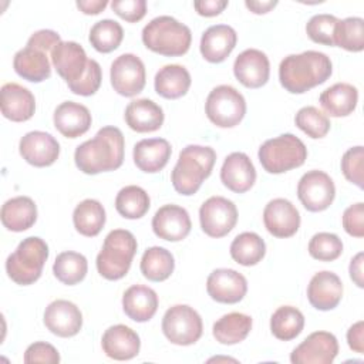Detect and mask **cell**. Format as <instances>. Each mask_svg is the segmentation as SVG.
Returning a JSON list of instances; mask_svg holds the SVG:
<instances>
[{"label": "cell", "instance_id": "obj_1", "mask_svg": "<svg viewBox=\"0 0 364 364\" xmlns=\"http://www.w3.org/2000/svg\"><path fill=\"white\" fill-rule=\"evenodd\" d=\"M124 151L125 141L121 129L108 125L75 148L74 162L81 172L97 175L118 169L124 162Z\"/></svg>", "mask_w": 364, "mask_h": 364}, {"label": "cell", "instance_id": "obj_2", "mask_svg": "<svg viewBox=\"0 0 364 364\" xmlns=\"http://www.w3.org/2000/svg\"><path fill=\"white\" fill-rule=\"evenodd\" d=\"M333 73V64L327 54L307 50L284 57L279 65V81L291 94H303L323 82Z\"/></svg>", "mask_w": 364, "mask_h": 364}, {"label": "cell", "instance_id": "obj_3", "mask_svg": "<svg viewBox=\"0 0 364 364\" xmlns=\"http://www.w3.org/2000/svg\"><path fill=\"white\" fill-rule=\"evenodd\" d=\"M215 162L216 152L213 148L202 145L185 146L171 172L173 189L183 196L196 193L202 182L212 173Z\"/></svg>", "mask_w": 364, "mask_h": 364}, {"label": "cell", "instance_id": "obj_4", "mask_svg": "<svg viewBox=\"0 0 364 364\" xmlns=\"http://www.w3.org/2000/svg\"><path fill=\"white\" fill-rule=\"evenodd\" d=\"M144 46L161 55H183L192 43V33L188 26L171 16L152 18L142 28Z\"/></svg>", "mask_w": 364, "mask_h": 364}, {"label": "cell", "instance_id": "obj_5", "mask_svg": "<svg viewBox=\"0 0 364 364\" xmlns=\"http://www.w3.org/2000/svg\"><path fill=\"white\" fill-rule=\"evenodd\" d=\"M136 239L125 229L111 230L105 239L101 252L97 255V270L107 280L122 279L132 263L136 253Z\"/></svg>", "mask_w": 364, "mask_h": 364}, {"label": "cell", "instance_id": "obj_6", "mask_svg": "<svg viewBox=\"0 0 364 364\" xmlns=\"http://www.w3.org/2000/svg\"><path fill=\"white\" fill-rule=\"evenodd\" d=\"M47 259V243L38 236H28L18 243L11 255H9L6 260V272L14 283L28 286L40 279Z\"/></svg>", "mask_w": 364, "mask_h": 364}, {"label": "cell", "instance_id": "obj_7", "mask_svg": "<svg viewBox=\"0 0 364 364\" xmlns=\"http://www.w3.org/2000/svg\"><path fill=\"white\" fill-rule=\"evenodd\" d=\"M263 169L269 173H283L301 166L307 159V148L293 134H282L264 141L257 152Z\"/></svg>", "mask_w": 364, "mask_h": 364}, {"label": "cell", "instance_id": "obj_8", "mask_svg": "<svg viewBox=\"0 0 364 364\" xmlns=\"http://www.w3.org/2000/svg\"><path fill=\"white\" fill-rule=\"evenodd\" d=\"M206 117L219 128L236 127L246 114L245 97L232 85L215 87L205 102Z\"/></svg>", "mask_w": 364, "mask_h": 364}, {"label": "cell", "instance_id": "obj_9", "mask_svg": "<svg viewBox=\"0 0 364 364\" xmlns=\"http://www.w3.org/2000/svg\"><path fill=\"white\" fill-rule=\"evenodd\" d=\"M162 331L172 344L191 346L200 338L203 323L193 307L175 304L169 307L162 317Z\"/></svg>", "mask_w": 364, "mask_h": 364}, {"label": "cell", "instance_id": "obj_10", "mask_svg": "<svg viewBox=\"0 0 364 364\" xmlns=\"http://www.w3.org/2000/svg\"><path fill=\"white\" fill-rule=\"evenodd\" d=\"M109 78L114 91L122 97H134L145 87V65L135 54H121L111 64Z\"/></svg>", "mask_w": 364, "mask_h": 364}, {"label": "cell", "instance_id": "obj_11", "mask_svg": "<svg viewBox=\"0 0 364 364\" xmlns=\"http://www.w3.org/2000/svg\"><path fill=\"white\" fill-rule=\"evenodd\" d=\"M202 230L210 237L226 236L237 222L236 205L223 196H210L199 209Z\"/></svg>", "mask_w": 364, "mask_h": 364}, {"label": "cell", "instance_id": "obj_12", "mask_svg": "<svg viewBox=\"0 0 364 364\" xmlns=\"http://www.w3.org/2000/svg\"><path fill=\"white\" fill-rule=\"evenodd\" d=\"M297 196L307 210L321 212L333 203L336 186L330 175L323 171L313 169L300 178L297 183Z\"/></svg>", "mask_w": 364, "mask_h": 364}, {"label": "cell", "instance_id": "obj_13", "mask_svg": "<svg viewBox=\"0 0 364 364\" xmlns=\"http://www.w3.org/2000/svg\"><path fill=\"white\" fill-rule=\"evenodd\" d=\"M338 354V341L328 331L309 334L290 354L293 364H331Z\"/></svg>", "mask_w": 364, "mask_h": 364}, {"label": "cell", "instance_id": "obj_14", "mask_svg": "<svg viewBox=\"0 0 364 364\" xmlns=\"http://www.w3.org/2000/svg\"><path fill=\"white\" fill-rule=\"evenodd\" d=\"M206 291L212 300L225 304L239 303L247 293L246 277L233 269H215L206 280Z\"/></svg>", "mask_w": 364, "mask_h": 364}, {"label": "cell", "instance_id": "obj_15", "mask_svg": "<svg viewBox=\"0 0 364 364\" xmlns=\"http://www.w3.org/2000/svg\"><path fill=\"white\" fill-rule=\"evenodd\" d=\"M18 151L27 164L44 168L53 165L58 159L60 144L48 132L31 131L20 139Z\"/></svg>", "mask_w": 364, "mask_h": 364}, {"label": "cell", "instance_id": "obj_16", "mask_svg": "<svg viewBox=\"0 0 364 364\" xmlns=\"http://www.w3.org/2000/svg\"><path fill=\"white\" fill-rule=\"evenodd\" d=\"M192 228L189 213L185 208L178 205H164L152 218L154 233L168 242L183 240Z\"/></svg>", "mask_w": 364, "mask_h": 364}, {"label": "cell", "instance_id": "obj_17", "mask_svg": "<svg viewBox=\"0 0 364 364\" xmlns=\"http://www.w3.org/2000/svg\"><path fill=\"white\" fill-rule=\"evenodd\" d=\"M263 223L270 235L290 237L300 228V213L290 200L276 198L264 206Z\"/></svg>", "mask_w": 364, "mask_h": 364}, {"label": "cell", "instance_id": "obj_18", "mask_svg": "<svg viewBox=\"0 0 364 364\" xmlns=\"http://www.w3.org/2000/svg\"><path fill=\"white\" fill-rule=\"evenodd\" d=\"M233 74L242 85L247 88H260L269 81V58L257 48H247L236 57L233 63Z\"/></svg>", "mask_w": 364, "mask_h": 364}, {"label": "cell", "instance_id": "obj_19", "mask_svg": "<svg viewBox=\"0 0 364 364\" xmlns=\"http://www.w3.org/2000/svg\"><path fill=\"white\" fill-rule=\"evenodd\" d=\"M44 326L58 337H73L82 327V314L80 309L68 300H54L44 311Z\"/></svg>", "mask_w": 364, "mask_h": 364}, {"label": "cell", "instance_id": "obj_20", "mask_svg": "<svg viewBox=\"0 0 364 364\" xmlns=\"http://www.w3.org/2000/svg\"><path fill=\"white\" fill-rule=\"evenodd\" d=\"M50 58L58 75L67 84L80 80L88 65L85 50L75 41H61L54 47Z\"/></svg>", "mask_w": 364, "mask_h": 364}, {"label": "cell", "instance_id": "obj_21", "mask_svg": "<svg viewBox=\"0 0 364 364\" xmlns=\"http://www.w3.org/2000/svg\"><path fill=\"white\" fill-rule=\"evenodd\" d=\"M343 297L341 279L328 270L316 273L307 286V299L310 304L321 311L333 310Z\"/></svg>", "mask_w": 364, "mask_h": 364}, {"label": "cell", "instance_id": "obj_22", "mask_svg": "<svg viewBox=\"0 0 364 364\" xmlns=\"http://www.w3.org/2000/svg\"><path fill=\"white\" fill-rule=\"evenodd\" d=\"M220 181L235 193L247 192L256 182V169L253 162L243 152L229 154L220 169Z\"/></svg>", "mask_w": 364, "mask_h": 364}, {"label": "cell", "instance_id": "obj_23", "mask_svg": "<svg viewBox=\"0 0 364 364\" xmlns=\"http://www.w3.org/2000/svg\"><path fill=\"white\" fill-rule=\"evenodd\" d=\"M0 107L4 118L13 122H24L34 115L36 98L26 87L17 82H6L0 91Z\"/></svg>", "mask_w": 364, "mask_h": 364}, {"label": "cell", "instance_id": "obj_24", "mask_svg": "<svg viewBox=\"0 0 364 364\" xmlns=\"http://www.w3.org/2000/svg\"><path fill=\"white\" fill-rule=\"evenodd\" d=\"M101 346L107 357L118 361H125L138 355L141 348V340L139 336L128 326L115 324L104 331Z\"/></svg>", "mask_w": 364, "mask_h": 364}, {"label": "cell", "instance_id": "obj_25", "mask_svg": "<svg viewBox=\"0 0 364 364\" xmlns=\"http://www.w3.org/2000/svg\"><path fill=\"white\" fill-rule=\"evenodd\" d=\"M237 34L228 24H215L206 28L200 37V54L209 63H222L233 51Z\"/></svg>", "mask_w": 364, "mask_h": 364}, {"label": "cell", "instance_id": "obj_26", "mask_svg": "<svg viewBox=\"0 0 364 364\" xmlns=\"http://www.w3.org/2000/svg\"><path fill=\"white\" fill-rule=\"evenodd\" d=\"M53 121L61 135L74 139L90 129L92 118L85 105L74 101H64L55 108Z\"/></svg>", "mask_w": 364, "mask_h": 364}, {"label": "cell", "instance_id": "obj_27", "mask_svg": "<svg viewBox=\"0 0 364 364\" xmlns=\"http://www.w3.org/2000/svg\"><path fill=\"white\" fill-rule=\"evenodd\" d=\"M172 154L171 144L164 138L141 139L134 146V164L138 169L146 173L162 171Z\"/></svg>", "mask_w": 364, "mask_h": 364}, {"label": "cell", "instance_id": "obj_28", "mask_svg": "<svg viewBox=\"0 0 364 364\" xmlns=\"http://www.w3.org/2000/svg\"><path fill=\"white\" fill-rule=\"evenodd\" d=\"M127 125L136 132H154L158 131L164 124L162 108L148 98H139L131 101L124 114Z\"/></svg>", "mask_w": 364, "mask_h": 364}, {"label": "cell", "instance_id": "obj_29", "mask_svg": "<svg viewBox=\"0 0 364 364\" xmlns=\"http://www.w3.org/2000/svg\"><path fill=\"white\" fill-rule=\"evenodd\" d=\"M124 313L136 323L151 320L158 310V296L154 289L144 284L128 287L122 296Z\"/></svg>", "mask_w": 364, "mask_h": 364}, {"label": "cell", "instance_id": "obj_30", "mask_svg": "<svg viewBox=\"0 0 364 364\" xmlns=\"http://www.w3.org/2000/svg\"><path fill=\"white\" fill-rule=\"evenodd\" d=\"M13 67L21 78L30 82H41L51 75L48 53L30 46H26L14 54Z\"/></svg>", "mask_w": 364, "mask_h": 364}, {"label": "cell", "instance_id": "obj_31", "mask_svg": "<svg viewBox=\"0 0 364 364\" xmlns=\"http://www.w3.org/2000/svg\"><path fill=\"white\" fill-rule=\"evenodd\" d=\"M1 223L7 230L24 232L37 220V206L28 196H16L1 206Z\"/></svg>", "mask_w": 364, "mask_h": 364}, {"label": "cell", "instance_id": "obj_32", "mask_svg": "<svg viewBox=\"0 0 364 364\" xmlns=\"http://www.w3.org/2000/svg\"><path fill=\"white\" fill-rule=\"evenodd\" d=\"M358 102V91L348 82H337L320 94V104L330 117L350 115Z\"/></svg>", "mask_w": 364, "mask_h": 364}, {"label": "cell", "instance_id": "obj_33", "mask_svg": "<svg viewBox=\"0 0 364 364\" xmlns=\"http://www.w3.org/2000/svg\"><path fill=\"white\" fill-rule=\"evenodd\" d=\"M191 81V74L183 65L168 64L159 68L154 85L158 95L166 100H176L188 92Z\"/></svg>", "mask_w": 364, "mask_h": 364}, {"label": "cell", "instance_id": "obj_34", "mask_svg": "<svg viewBox=\"0 0 364 364\" xmlns=\"http://www.w3.org/2000/svg\"><path fill=\"white\" fill-rule=\"evenodd\" d=\"M252 317L245 313H228L213 324V337L225 346H233L243 341L252 330Z\"/></svg>", "mask_w": 364, "mask_h": 364}, {"label": "cell", "instance_id": "obj_35", "mask_svg": "<svg viewBox=\"0 0 364 364\" xmlns=\"http://www.w3.org/2000/svg\"><path fill=\"white\" fill-rule=\"evenodd\" d=\"M105 209L101 202L95 199H84L73 212V222L75 230L87 237L97 236L105 225Z\"/></svg>", "mask_w": 364, "mask_h": 364}, {"label": "cell", "instance_id": "obj_36", "mask_svg": "<svg viewBox=\"0 0 364 364\" xmlns=\"http://www.w3.org/2000/svg\"><path fill=\"white\" fill-rule=\"evenodd\" d=\"M139 267L145 279L151 282H164L172 274L175 269V260L168 249L152 246L144 252Z\"/></svg>", "mask_w": 364, "mask_h": 364}, {"label": "cell", "instance_id": "obj_37", "mask_svg": "<svg viewBox=\"0 0 364 364\" xmlns=\"http://www.w3.org/2000/svg\"><path fill=\"white\" fill-rule=\"evenodd\" d=\"M266 255L264 240L255 232H243L230 243L232 259L242 266H255Z\"/></svg>", "mask_w": 364, "mask_h": 364}, {"label": "cell", "instance_id": "obj_38", "mask_svg": "<svg viewBox=\"0 0 364 364\" xmlns=\"http://www.w3.org/2000/svg\"><path fill=\"white\" fill-rule=\"evenodd\" d=\"M88 272V262L84 255L73 250L60 253L53 264V273L61 283L74 286L84 280Z\"/></svg>", "mask_w": 364, "mask_h": 364}, {"label": "cell", "instance_id": "obj_39", "mask_svg": "<svg viewBox=\"0 0 364 364\" xmlns=\"http://www.w3.org/2000/svg\"><path fill=\"white\" fill-rule=\"evenodd\" d=\"M303 327L304 316L293 306H282L270 317L272 334L282 341L296 338L303 331Z\"/></svg>", "mask_w": 364, "mask_h": 364}, {"label": "cell", "instance_id": "obj_40", "mask_svg": "<svg viewBox=\"0 0 364 364\" xmlns=\"http://www.w3.org/2000/svg\"><path fill=\"white\" fill-rule=\"evenodd\" d=\"M151 206L149 195L136 185L124 186L115 198V209L125 219L142 218Z\"/></svg>", "mask_w": 364, "mask_h": 364}, {"label": "cell", "instance_id": "obj_41", "mask_svg": "<svg viewBox=\"0 0 364 364\" xmlns=\"http://www.w3.org/2000/svg\"><path fill=\"white\" fill-rule=\"evenodd\" d=\"M124 38V30L121 24L111 18L97 21L90 30V43L98 53H111L117 50Z\"/></svg>", "mask_w": 364, "mask_h": 364}, {"label": "cell", "instance_id": "obj_42", "mask_svg": "<svg viewBox=\"0 0 364 364\" xmlns=\"http://www.w3.org/2000/svg\"><path fill=\"white\" fill-rule=\"evenodd\" d=\"M334 46L353 53L363 51L364 20L361 17H347L338 20L334 30Z\"/></svg>", "mask_w": 364, "mask_h": 364}, {"label": "cell", "instance_id": "obj_43", "mask_svg": "<svg viewBox=\"0 0 364 364\" xmlns=\"http://www.w3.org/2000/svg\"><path fill=\"white\" fill-rule=\"evenodd\" d=\"M294 122L297 128L313 139L326 136L331 127L328 117L313 105L300 108L294 117Z\"/></svg>", "mask_w": 364, "mask_h": 364}, {"label": "cell", "instance_id": "obj_44", "mask_svg": "<svg viewBox=\"0 0 364 364\" xmlns=\"http://www.w3.org/2000/svg\"><path fill=\"white\" fill-rule=\"evenodd\" d=\"M309 253L320 262H333L343 253L341 239L330 232H318L309 242Z\"/></svg>", "mask_w": 364, "mask_h": 364}, {"label": "cell", "instance_id": "obj_45", "mask_svg": "<svg viewBox=\"0 0 364 364\" xmlns=\"http://www.w3.org/2000/svg\"><path fill=\"white\" fill-rule=\"evenodd\" d=\"M338 18L333 14H316L306 24V33L311 41L334 46V30Z\"/></svg>", "mask_w": 364, "mask_h": 364}, {"label": "cell", "instance_id": "obj_46", "mask_svg": "<svg viewBox=\"0 0 364 364\" xmlns=\"http://www.w3.org/2000/svg\"><path fill=\"white\" fill-rule=\"evenodd\" d=\"M101 81H102L101 67L95 60L91 58V60H88V65H87L84 75L80 80H77L75 82H71L67 85L71 92H74L77 95H82V97H90L98 91Z\"/></svg>", "mask_w": 364, "mask_h": 364}, {"label": "cell", "instance_id": "obj_47", "mask_svg": "<svg viewBox=\"0 0 364 364\" xmlns=\"http://www.w3.org/2000/svg\"><path fill=\"white\" fill-rule=\"evenodd\" d=\"M363 161L364 149L361 145L347 149L341 158V171L347 181L363 189Z\"/></svg>", "mask_w": 364, "mask_h": 364}, {"label": "cell", "instance_id": "obj_48", "mask_svg": "<svg viewBox=\"0 0 364 364\" xmlns=\"http://www.w3.org/2000/svg\"><path fill=\"white\" fill-rule=\"evenodd\" d=\"M24 363H46V364H57L60 363V354L57 348L46 341H36L30 344L24 353Z\"/></svg>", "mask_w": 364, "mask_h": 364}, {"label": "cell", "instance_id": "obj_49", "mask_svg": "<svg viewBox=\"0 0 364 364\" xmlns=\"http://www.w3.org/2000/svg\"><path fill=\"white\" fill-rule=\"evenodd\" d=\"M112 11L128 23H136L146 14L145 0H114L111 3Z\"/></svg>", "mask_w": 364, "mask_h": 364}, {"label": "cell", "instance_id": "obj_50", "mask_svg": "<svg viewBox=\"0 0 364 364\" xmlns=\"http://www.w3.org/2000/svg\"><path fill=\"white\" fill-rule=\"evenodd\" d=\"M343 228L354 237L364 236V203L357 202L350 205L343 213Z\"/></svg>", "mask_w": 364, "mask_h": 364}, {"label": "cell", "instance_id": "obj_51", "mask_svg": "<svg viewBox=\"0 0 364 364\" xmlns=\"http://www.w3.org/2000/svg\"><path fill=\"white\" fill-rule=\"evenodd\" d=\"M60 43H61V37L57 31H54V30H38V31H36L30 36L26 46L36 47V48H40V50L51 54L54 47Z\"/></svg>", "mask_w": 364, "mask_h": 364}, {"label": "cell", "instance_id": "obj_52", "mask_svg": "<svg viewBox=\"0 0 364 364\" xmlns=\"http://www.w3.org/2000/svg\"><path fill=\"white\" fill-rule=\"evenodd\" d=\"M193 7L199 16L203 17H213L220 14L226 7V0H198L193 3Z\"/></svg>", "mask_w": 364, "mask_h": 364}, {"label": "cell", "instance_id": "obj_53", "mask_svg": "<svg viewBox=\"0 0 364 364\" xmlns=\"http://www.w3.org/2000/svg\"><path fill=\"white\" fill-rule=\"evenodd\" d=\"M347 343L348 347L358 353L363 354L364 353V321L360 320L357 323H354L348 331H347Z\"/></svg>", "mask_w": 364, "mask_h": 364}, {"label": "cell", "instance_id": "obj_54", "mask_svg": "<svg viewBox=\"0 0 364 364\" xmlns=\"http://www.w3.org/2000/svg\"><path fill=\"white\" fill-rule=\"evenodd\" d=\"M363 262H364V255L363 252H358L350 262V277L351 280L358 286V287H364V280H363Z\"/></svg>", "mask_w": 364, "mask_h": 364}, {"label": "cell", "instance_id": "obj_55", "mask_svg": "<svg viewBox=\"0 0 364 364\" xmlns=\"http://www.w3.org/2000/svg\"><path fill=\"white\" fill-rule=\"evenodd\" d=\"M108 6L107 0H78L77 7L84 13V14H100L105 7Z\"/></svg>", "mask_w": 364, "mask_h": 364}, {"label": "cell", "instance_id": "obj_56", "mask_svg": "<svg viewBox=\"0 0 364 364\" xmlns=\"http://www.w3.org/2000/svg\"><path fill=\"white\" fill-rule=\"evenodd\" d=\"M245 6L255 14H264L269 13L272 9L277 6L276 0H267V1H259V0H246Z\"/></svg>", "mask_w": 364, "mask_h": 364}]
</instances>
